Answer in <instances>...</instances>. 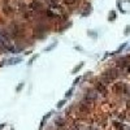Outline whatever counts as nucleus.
Here are the masks:
<instances>
[{
	"label": "nucleus",
	"instance_id": "nucleus-1",
	"mask_svg": "<svg viewBox=\"0 0 130 130\" xmlns=\"http://www.w3.org/2000/svg\"><path fill=\"white\" fill-rule=\"evenodd\" d=\"M83 66V62H81V64H78V66L77 68H74V70H73V73H77L78 72V70H79L81 69V68H82Z\"/></svg>",
	"mask_w": 130,
	"mask_h": 130
},
{
	"label": "nucleus",
	"instance_id": "nucleus-2",
	"mask_svg": "<svg viewBox=\"0 0 130 130\" xmlns=\"http://www.w3.org/2000/svg\"><path fill=\"white\" fill-rule=\"evenodd\" d=\"M64 121H65L64 118H57V120H56V121H55V122H56L57 125H64Z\"/></svg>",
	"mask_w": 130,
	"mask_h": 130
},
{
	"label": "nucleus",
	"instance_id": "nucleus-3",
	"mask_svg": "<svg viewBox=\"0 0 130 130\" xmlns=\"http://www.w3.org/2000/svg\"><path fill=\"white\" fill-rule=\"evenodd\" d=\"M114 16H116V13H114V12H111V14H109V20L113 21V20H114Z\"/></svg>",
	"mask_w": 130,
	"mask_h": 130
},
{
	"label": "nucleus",
	"instance_id": "nucleus-4",
	"mask_svg": "<svg viewBox=\"0 0 130 130\" xmlns=\"http://www.w3.org/2000/svg\"><path fill=\"white\" fill-rule=\"evenodd\" d=\"M64 1H65V4H73L75 0H64Z\"/></svg>",
	"mask_w": 130,
	"mask_h": 130
},
{
	"label": "nucleus",
	"instance_id": "nucleus-5",
	"mask_svg": "<svg viewBox=\"0 0 130 130\" xmlns=\"http://www.w3.org/2000/svg\"><path fill=\"white\" fill-rule=\"evenodd\" d=\"M64 103H65V100H61V101H60L59 104H57V107H59V108H61V107L64 105Z\"/></svg>",
	"mask_w": 130,
	"mask_h": 130
}]
</instances>
